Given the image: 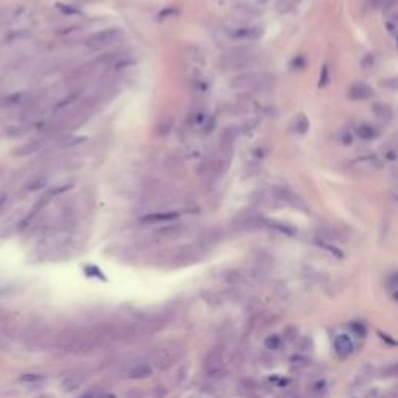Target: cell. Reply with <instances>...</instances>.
<instances>
[{
  "label": "cell",
  "mask_w": 398,
  "mask_h": 398,
  "mask_svg": "<svg viewBox=\"0 0 398 398\" xmlns=\"http://www.w3.org/2000/svg\"><path fill=\"white\" fill-rule=\"evenodd\" d=\"M257 55L248 49H235L219 56L218 69L223 72H241L255 64Z\"/></svg>",
  "instance_id": "cell-1"
},
{
  "label": "cell",
  "mask_w": 398,
  "mask_h": 398,
  "mask_svg": "<svg viewBox=\"0 0 398 398\" xmlns=\"http://www.w3.org/2000/svg\"><path fill=\"white\" fill-rule=\"evenodd\" d=\"M271 83V76L264 72H245L236 75L232 81L230 87L235 91H243V92H252L257 89H261Z\"/></svg>",
  "instance_id": "cell-2"
},
{
  "label": "cell",
  "mask_w": 398,
  "mask_h": 398,
  "mask_svg": "<svg viewBox=\"0 0 398 398\" xmlns=\"http://www.w3.org/2000/svg\"><path fill=\"white\" fill-rule=\"evenodd\" d=\"M123 36V31L122 28H117V27H110V28H104V30H100L94 34H91L87 39L84 46L91 50H101L104 47H109L115 42H118Z\"/></svg>",
  "instance_id": "cell-3"
},
{
  "label": "cell",
  "mask_w": 398,
  "mask_h": 398,
  "mask_svg": "<svg viewBox=\"0 0 398 398\" xmlns=\"http://www.w3.org/2000/svg\"><path fill=\"white\" fill-rule=\"evenodd\" d=\"M227 34L230 39H233V41L254 42V41H258V39L263 36V28L257 27V25H238V27L229 28Z\"/></svg>",
  "instance_id": "cell-4"
},
{
  "label": "cell",
  "mask_w": 398,
  "mask_h": 398,
  "mask_svg": "<svg viewBox=\"0 0 398 398\" xmlns=\"http://www.w3.org/2000/svg\"><path fill=\"white\" fill-rule=\"evenodd\" d=\"M122 375L128 380H137V381L146 380L152 375V366L149 364V361L139 360V361H134V363L128 364L123 369Z\"/></svg>",
  "instance_id": "cell-5"
},
{
  "label": "cell",
  "mask_w": 398,
  "mask_h": 398,
  "mask_svg": "<svg viewBox=\"0 0 398 398\" xmlns=\"http://www.w3.org/2000/svg\"><path fill=\"white\" fill-rule=\"evenodd\" d=\"M30 11V7L25 4H17V5H11V7H5L4 10H0V25H7V24H13L17 22L20 19H24Z\"/></svg>",
  "instance_id": "cell-6"
},
{
  "label": "cell",
  "mask_w": 398,
  "mask_h": 398,
  "mask_svg": "<svg viewBox=\"0 0 398 398\" xmlns=\"http://www.w3.org/2000/svg\"><path fill=\"white\" fill-rule=\"evenodd\" d=\"M187 233V226L184 224H167L161 229L156 230V236L161 238V240H179L181 236H184Z\"/></svg>",
  "instance_id": "cell-7"
},
{
  "label": "cell",
  "mask_w": 398,
  "mask_h": 398,
  "mask_svg": "<svg viewBox=\"0 0 398 398\" xmlns=\"http://www.w3.org/2000/svg\"><path fill=\"white\" fill-rule=\"evenodd\" d=\"M335 350H336V353H338L339 356H342V358L351 355L353 350H355V345H353L351 338H350L347 333L338 335V336L335 338Z\"/></svg>",
  "instance_id": "cell-8"
},
{
  "label": "cell",
  "mask_w": 398,
  "mask_h": 398,
  "mask_svg": "<svg viewBox=\"0 0 398 398\" xmlns=\"http://www.w3.org/2000/svg\"><path fill=\"white\" fill-rule=\"evenodd\" d=\"M221 363H223V350L219 347H215L213 350H210V353L206 358L204 370L207 373H213L221 367Z\"/></svg>",
  "instance_id": "cell-9"
},
{
  "label": "cell",
  "mask_w": 398,
  "mask_h": 398,
  "mask_svg": "<svg viewBox=\"0 0 398 398\" xmlns=\"http://www.w3.org/2000/svg\"><path fill=\"white\" fill-rule=\"evenodd\" d=\"M30 97L25 92H14L8 94L4 98H0V106L2 107H19V106H27Z\"/></svg>",
  "instance_id": "cell-10"
},
{
  "label": "cell",
  "mask_w": 398,
  "mask_h": 398,
  "mask_svg": "<svg viewBox=\"0 0 398 398\" xmlns=\"http://www.w3.org/2000/svg\"><path fill=\"white\" fill-rule=\"evenodd\" d=\"M372 89L366 83H355L348 89V98L355 101H364L372 97Z\"/></svg>",
  "instance_id": "cell-11"
},
{
  "label": "cell",
  "mask_w": 398,
  "mask_h": 398,
  "mask_svg": "<svg viewBox=\"0 0 398 398\" xmlns=\"http://www.w3.org/2000/svg\"><path fill=\"white\" fill-rule=\"evenodd\" d=\"M179 218V212H152L142 218V223L154 224V223H170Z\"/></svg>",
  "instance_id": "cell-12"
},
{
  "label": "cell",
  "mask_w": 398,
  "mask_h": 398,
  "mask_svg": "<svg viewBox=\"0 0 398 398\" xmlns=\"http://www.w3.org/2000/svg\"><path fill=\"white\" fill-rule=\"evenodd\" d=\"M84 383V375L81 372H72L69 375H65L61 381V389L64 392H73L75 389H78Z\"/></svg>",
  "instance_id": "cell-13"
},
{
  "label": "cell",
  "mask_w": 398,
  "mask_h": 398,
  "mask_svg": "<svg viewBox=\"0 0 398 398\" xmlns=\"http://www.w3.org/2000/svg\"><path fill=\"white\" fill-rule=\"evenodd\" d=\"M372 112L380 118V120H384V122H392L393 117H395V112L392 109L390 104L387 103H383V101H377L373 103L372 106Z\"/></svg>",
  "instance_id": "cell-14"
},
{
  "label": "cell",
  "mask_w": 398,
  "mask_h": 398,
  "mask_svg": "<svg viewBox=\"0 0 398 398\" xmlns=\"http://www.w3.org/2000/svg\"><path fill=\"white\" fill-rule=\"evenodd\" d=\"M47 182H49V179H47V176L46 174H33L27 182H25V185H24V188L27 190V191H39V190H42L46 185H47Z\"/></svg>",
  "instance_id": "cell-15"
},
{
  "label": "cell",
  "mask_w": 398,
  "mask_h": 398,
  "mask_svg": "<svg viewBox=\"0 0 398 398\" xmlns=\"http://www.w3.org/2000/svg\"><path fill=\"white\" fill-rule=\"evenodd\" d=\"M351 165L356 168H363V170H377L381 167L380 161L373 156H364V157L356 159V161L351 162Z\"/></svg>",
  "instance_id": "cell-16"
},
{
  "label": "cell",
  "mask_w": 398,
  "mask_h": 398,
  "mask_svg": "<svg viewBox=\"0 0 398 398\" xmlns=\"http://www.w3.org/2000/svg\"><path fill=\"white\" fill-rule=\"evenodd\" d=\"M173 128H174V118H173L171 115H164V117L159 118V122H157V132L161 134V136L170 134V132L173 131Z\"/></svg>",
  "instance_id": "cell-17"
},
{
  "label": "cell",
  "mask_w": 398,
  "mask_h": 398,
  "mask_svg": "<svg viewBox=\"0 0 398 398\" xmlns=\"http://www.w3.org/2000/svg\"><path fill=\"white\" fill-rule=\"evenodd\" d=\"M356 132H358V136H360L361 139H364V140H373V139H377L380 136L377 128H373L372 125H367V123L358 126Z\"/></svg>",
  "instance_id": "cell-18"
},
{
  "label": "cell",
  "mask_w": 398,
  "mask_h": 398,
  "mask_svg": "<svg viewBox=\"0 0 398 398\" xmlns=\"http://www.w3.org/2000/svg\"><path fill=\"white\" fill-rule=\"evenodd\" d=\"M86 140H87V137H79V136H69V137L62 139V140L59 142V148H70V146H75V145H79V143H83V142H86Z\"/></svg>",
  "instance_id": "cell-19"
},
{
  "label": "cell",
  "mask_w": 398,
  "mask_h": 398,
  "mask_svg": "<svg viewBox=\"0 0 398 398\" xmlns=\"http://www.w3.org/2000/svg\"><path fill=\"white\" fill-rule=\"evenodd\" d=\"M264 347L268 350H278L282 347V338L278 335H269L266 339H264Z\"/></svg>",
  "instance_id": "cell-20"
},
{
  "label": "cell",
  "mask_w": 398,
  "mask_h": 398,
  "mask_svg": "<svg viewBox=\"0 0 398 398\" xmlns=\"http://www.w3.org/2000/svg\"><path fill=\"white\" fill-rule=\"evenodd\" d=\"M319 245L325 249V251H328L330 254H333V257H338V258H342L344 257V254H342V251H339L336 246H333V243H330V241H324V240H321L319 241Z\"/></svg>",
  "instance_id": "cell-21"
},
{
  "label": "cell",
  "mask_w": 398,
  "mask_h": 398,
  "mask_svg": "<svg viewBox=\"0 0 398 398\" xmlns=\"http://www.w3.org/2000/svg\"><path fill=\"white\" fill-rule=\"evenodd\" d=\"M306 131H308V120H306V117H305V115L297 117V120H296V132L305 134Z\"/></svg>",
  "instance_id": "cell-22"
},
{
  "label": "cell",
  "mask_w": 398,
  "mask_h": 398,
  "mask_svg": "<svg viewBox=\"0 0 398 398\" xmlns=\"http://www.w3.org/2000/svg\"><path fill=\"white\" fill-rule=\"evenodd\" d=\"M387 290L395 300V297H396V275H395V272H392L390 277L387 278Z\"/></svg>",
  "instance_id": "cell-23"
},
{
  "label": "cell",
  "mask_w": 398,
  "mask_h": 398,
  "mask_svg": "<svg viewBox=\"0 0 398 398\" xmlns=\"http://www.w3.org/2000/svg\"><path fill=\"white\" fill-rule=\"evenodd\" d=\"M39 148V142H30V143H27L25 146H22L19 151H17V154H22V156H27V154H31V152H34L36 149Z\"/></svg>",
  "instance_id": "cell-24"
},
{
  "label": "cell",
  "mask_w": 398,
  "mask_h": 398,
  "mask_svg": "<svg viewBox=\"0 0 398 398\" xmlns=\"http://www.w3.org/2000/svg\"><path fill=\"white\" fill-rule=\"evenodd\" d=\"M41 380H44L42 373H24L20 377V381H25V383H37Z\"/></svg>",
  "instance_id": "cell-25"
},
{
  "label": "cell",
  "mask_w": 398,
  "mask_h": 398,
  "mask_svg": "<svg viewBox=\"0 0 398 398\" xmlns=\"http://www.w3.org/2000/svg\"><path fill=\"white\" fill-rule=\"evenodd\" d=\"M8 201H10V194H8V191H0V215L4 213L5 207L8 206Z\"/></svg>",
  "instance_id": "cell-26"
},
{
  "label": "cell",
  "mask_w": 398,
  "mask_h": 398,
  "mask_svg": "<svg viewBox=\"0 0 398 398\" xmlns=\"http://www.w3.org/2000/svg\"><path fill=\"white\" fill-rule=\"evenodd\" d=\"M366 4H369L370 7H375V8H384L390 0H364Z\"/></svg>",
  "instance_id": "cell-27"
},
{
  "label": "cell",
  "mask_w": 398,
  "mask_h": 398,
  "mask_svg": "<svg viewBox=\"0 0 398 398\" xmlns=\"http://www.w3.org/2000/svg\"><path fill=\"white\" fill-rule=\"evenodd\" d=\"M62 13H65V14H79V11L76 10V8H73V7H70V5H64V4H58L56 5Z\"/></svg>",
  "instance_id": "cell-28"
},
{
  "label": "cell",
  "mask_w": 398,
  "mask_h": 398,
  "mask_svg": "<svg viewBox=\"0 0 398 398\" xmlns=\"http://www.w3.org/2000/svg\"><path fill=\"white\" fill-rule=\"evenodd\" d=\"M327 79H328V67H322V73H321V83L319 86H325L327 84Z\"/></svg>",
  "instance_id": "cell-29"
},
{
  "label": "cell",
  "mask_w": 398,
  "mask_h": 398,
  "mask_svg": "<svg viewBox=\"0 0 398 398\" xmlns=\"http://www.w3.org/2000/svg\"><path fill=\"white\" fill-rule=\"evenodd\" d=\"M351 330H353V331H356V333L360 335V336H361V333H363V335L366 333L364 327H363L361 324H358V322H353V324H351Z\"/></svg>",
  "instance_id": "cell-30"
},
{
  "label": "cell",
  "mask_w": 398,
  "mask_h": 398,
  "mask_svg": "<svg viewBox=\"0 0 398 398\" xmlns=\"http://www.w3.org/2000/svg\"><path fill=\"white\" fill-rule=\"evenodd\" d=\"M174 14H178V11H176V10H167V11L161 13V17H167V16H174Z\"/></svg>",
  "instance_id": "cell-31"
},
{
  "label": "cell",
  "mask_w": 398,
  "mask_h": 398,
  "mask_svg": "<svg viewBox=\"0 0 398 398\" xmlns=\"http://www.w3.org/2000/svg\"><path fill=\"white\" fill-rule=\"evenodd\" d=\"M79 398H97V395L94 392H84L83 395H79Z\"/></svg>",
  "instance_id": "cell-32"
},
{
  "label": "cell",
  "mask_w": 398,
  "mask_h": 398,
  "mask_svg": "<svg viewBox=\"0 0 398 398\" xmlns=\"http://www.w3.org/2000/svg\"><path fill=\"white\" fill-rule=\"evenodd\" d=\"M128 398H143V395H142V392H131L129 395H128Z\"/></svg>",
  "instance_id": "cell-33"
}]
</instances>
